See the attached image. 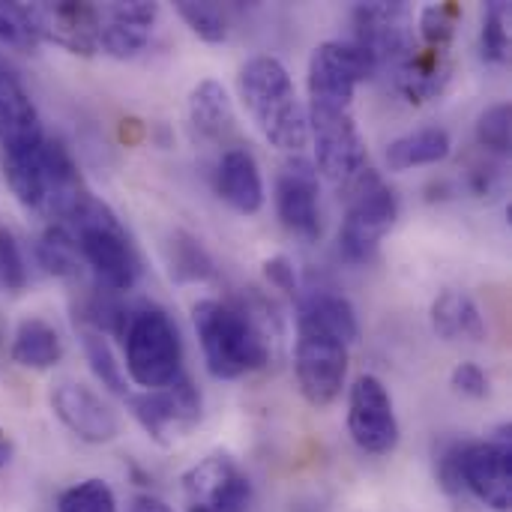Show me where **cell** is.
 <instances>
[{"mask_svg":"<svg viewBox=\"0 0 512 512\" xmlns=\"http://www.w3.org/2000/svg\"><path fill=\"white\" fill-rule=\"evenodd\" d=\"M432 330L447 339H468V342H483L486 339V321L480 315V306L474 303L471 294L465 291H444L432 303Z\"/></svg>","mask_w":512,"mask_h":512,"instance_id":"obj_22","label":"cell"},{"mask_svg":"<svg viewBox=\"0 0 512 512\" xmlns=\"http://www.w3.org/2000/svg\"><path fill=\"white\" fill-rule=\"evenodd\" d=\"M240 99L252 114L261 135L288 153H300L309 144V120L306 105L297 96V87L282 66V60L261 54L243 63L240 69Z\"/></svg>","mask_w":512,"mask_h":512,"instance_id":"obj_1","label":"cell"},{"mask_svg":"<svg viewBox=\"0 0 512 512\" xmlns=\"http://www.w3.org/2000/svg\"><path fill=\"white\" fill-rule=\"evenodd\" d=\"M264 273H267V279H270L279 291L300 297V282H297V270H294V261H291V258H285V255L270 258V261L264 264Z\"/></svg>","mask_w":512,"mask_h":512,"instance_id":"obj_38","label":"cell"},{"mask_svg":"<svg viewBox=\"0 0 512 512\" xmlns=\"http://www.w3.org/2000/svg\"><path fill=\"white\" fill-rule=\"evenodd\" d=\"M512 138V111L510 102H498L492 108H486L477 120V144L486 153L495 156H507L510 153Z\"/></svg>","mask_w":512,"mask_h":512,"instance_id":"obj_31","label":"cell"},{"mask_svg":"<svg viewBox=\"0 0 512 512\" xmlns=\"http://www.w3.org/2000/svg\"><path fill=\"white\" fill-rule=\"evenodd\" d=\"M81 348H84V357L90 363V372L99 378L102 387H108L111 393L117 396H126V375H123V366L117 363L111 345L105 342V336L96 330V327H81Z\"/></svg>","mask_w":512,"mask_h":512,"instance_id":"obj_29","label":"cell"},{"mask_svg":"<svg viewBox=\"0 0 512 512\" xmlns=\"http://www.w3.org/2000/svg\"><path fill=\"white\" fill-rule=\"evenodd\" d=\"M510 6L504 0H492L483 9V30H480V51L489 63H507L510 57Z\"/></svg>","mask_w":512,"mask_h":512,"instance_id":"obj_30","label":"cell"},{"mask_svg":"<svg viewBox=\"0 0 512 512\" xmlns=\"http://www.w3.org/2000/svg\"><path fill=\"white\" fill-rule=\"evenodd\" d=\"M156 15H159V6L147 0L99 6V51L117 60L135 57L147 45Z\"/></svg>","mask_w":512,"mask_h":512,"instance_id":"obj_17","label":"cell"},{"mask_svg":"<svg viewBox=\"0 0 512 512\" xmlns=\"http://www.w3.org/2000/svg\"><path fill=\"white\" fill-rule=\"evenodd\" d=\"M57 512H117V498L108 483L84 480L60 495Z\"/></svg>","mask_w":512,"mask_h":512,"instance_id":"obj_32","label":"cell"},{"mask_svg":"<svg viewBox=\"0 0 512 512\" xmlns=\"http://www.w3.org/2000/svg\"><path fill=\"white\" fill-rule=\"evenodd\" d=\"M42 138H45L42 120L30 93L24 90L21 78L0 60V147L3 153L33 147Z\"/></svg>","mask_w":512,"mask_h":512,"instance_id":"obj_18","label":"cell"},{"mask_svg":"<svg viewBox=\"0 0 512 512\" xmlns=\"http://www.w3.org/2000/svg\"><path fill=\"white\" fill-rule=\"evenodd\" d=\"M48 402H51L54 417L84 444H108L120 432L117 414L84 384L60 381L54 384Z\"/></svg>","mask_w":512,"mask_h":512,"instance_id":"obj_16","label":"cell"},{"mask_svg":"<svg viewBox=\"0 0 512 512\" xmlns=\"http://www.w3.org/2000/svg\"><path fill=\"white\" fill-rule=\"evenodd\" d=\"M180 483L186 512H258L249 477L225 453L201 459L183 474Z\"/></svg>","mask_w":512,"mask_h":512,"instance_id":"obj_10","label":"cell"},{"mask_svg":"<svg viewBox=\"0 0 512 512\" xmlns=\"http://www.w3.org/2000/svg\"><path fill=\"white\" fill-rule=\"evenodd\" d=\"M75 237L81 261L93 270L96 282L108 291H129L138 282L141 261L135 246L108 204L87 198L69 222H60Z\"/></svg>","mask_w":512,"mask_h":512,"instance_id":"obj_3","label":"cell"},{"mask_svg":"<svg viewBox=\"0 0 512 512\" xmlns=\"http://www.w3.org/2000/svg\"><path fill=\"white\" fill-rule=\"evenodd\" d=\"M168 267H171V276L177 282H204V279H210L216 273L210 252L201 246V240H195L186 231H177L171 237V243H168Z\"/></svg>","mask_w":512,"mask_h":512,"instance_id":"obj_27","label":"cell"},{"mask_svg":"<svg viewBox=\"0 0 512 512\" xmlns=\"http://www.w3.org/2000/svg\"><path fill=\"white\" fill-rule=\"evenodd\" d=\"M348 432L363 453L387 456L399 444V420L387 387L375 375H360L348 396Z\"/></svg>","mask_w":512,"mask_h":512,"instance_id":"obj_13","label":"cell"},{"mask_svg":"<svg viewBox=\"0 0 512 512\" xmlns=\"http://www.w3.org/2000/svg\"><path fill=\"white\" fill-rule=\"evenodd\" d=\"M216 192L240 216H255L264 207V180L255 156L246 147H228L216 165Z\"/></svg>","mask_w":512,"mask_h":512,"instance_id":"obj_19","label":"cell"},{"mask_svg":"<svg viewBox=\"0 0 512 512\" xmlns=\"http://www.w3.org/2000/svg\"><path fill=\"white\" fill-rule=\"evenodd\" d=\"M450 132L441 126H426L417 132H408L387 147V168L390 171H411L420 165H435L450 156Z\"/></svg>","mask_w":512,"mask_h":512,"instance_id":"obj_25","label":"cell"},{"mask_svg":"<svg viewBox=\"0 0 512 512\" xmlns=\"http://www.w3.org/2000/svg\"><path fill=\"white\" fill-rule=\"evenodd\" d=\"M45 141L48 135L24 150L3 153V174L24 210L42 213L45 210Z\"/></svg>","mask_w":512,"mask_h":512,"instance_id":"obj_21","label":"cell"},{"mask_svg":"<svg viewBox=\"0 0 512 512\" xmlns=\"http://www.w3.org/2000/svg\"><path fill=\"white\" fill-rule=\"evenodd\" d=\"M9 459H12V441L6 438V432L0 429V468H6L9 465Z\"/></svg>","mask_w":512,"mask_h":512,"instance_id":"obj_40","label":"cell"},{"mask_svg":"<svg viewBox=\"0 0 512 512\" xmlns=\"http://www.w3.org/2000/svg\"><path fill=\"white\" fill-rule=\"evenodd\" d=\"M129 512H174L165 501H159V498H153V495H138L135 501H132V507Z\"/></svg>","mask_w":512,"mask_h":512,"instance_id":"obj_39","label":"cell"},{"mask_svg":"<svg viewBox=\"0 0 512 512\" xmlns=\"http://www.w3.org/2000/svg\"><path fill=\"white\" fill-rule=\"evenodd\" d=\"M372 75L375 66L360 45L321 42L309 57V105H354L357 87Z\"/></svg>","mask_w":512,"mask_h":512,"instance_id":"obj_11","label":"cell"},{"mask_svg":"<svg viewBox=\"0 0 512 512\" xmlns=\"http://www.w3.org/2000/svg\"><path fill=\"white\" fill-rule=\"evenodd\" d=\"M453 72H456V66H453L450 51L417 45L414 54L393 75H396V87L405 93V99L414 105H423V102L438 99L450 87Z\"/></svg>","mask_w":512,"mask_h":512,"instance_id":"obj_20","label":"cell"},{"mask_svg":"<svg viewBox=\"0 0 512 512\" xmlns=\"http://www.w3.org/2000/svg\"><path fill=\"white\" fill-rule=\"evenodd\" d=\"M117 336L126 351V372L144 390H162L183 375V345L174 321L156 306L126 309Z\"/></svg>","mask_w":512,"mask_h":512,"instance_id":"obj_4","label":"cell"},{"mask_svg":"<svg viewBox=\"0 0 512 512\" xmlns=\"http://www.w3.org/2000/svg\"><path fill=\"white\" fill-rule=\"evenodd\" d=\"M354 45H360L375 72H396L420 45L414 36V15L408 3H360L354 9Z\"/></svg>","mask_w":512,"mask_h":512,"instance_id":"obj_9","label":"cell"},{"mask_svg":"<svg viewBox=\"0 0 512 512\" xmlns=\"http://www.w3.org/2000/svg\"><path fill=\"white\" fill-rule=\"evenodd\" d=\"M306 120L315 144V171L348 192L369 171L366 141L354 120V105H309Z\"/></svg>","mask_w":512,"mask_h":512,"instance_id":"obj_6","label":"cell"},{"mask_svg":"<svg viewBox=\"0 0 512 512\" xmlns=\"http://www.w3.org/2000/svg\"><path fill=\"white\" fill-rule=\"evenodd\" d=\"M30 282V270L24 261V252L9 228L0 225V291L3 294H21Z\"/></svg>","mask_w":512,"mask_h":512,"instance_id":"obj_36","label":"cell"},{"mask_svg":"<svg viewBox=\"0 0 512 512\" xmlns=\"http://www.w3.org/2000/svg\"><path fill=\"white\" fill-rule=\"evenodd\" d=\"M9 357L15 366L21 369H51L60 363L63 357V342L57 336V330L42 321V318H24L12 336V348H9Z\"/></svg>","mask_w":512,"mask_h":512,"instance_id":"obj_24","label":"cell"},{"mask_svg":"<svg viewBox=\"0 0 512 512\" xmlns=\"http://www.w3.org/2000/svg\"><path fill=\"white\" fill-rule=\"evenodd\" d=\"M126 402H129L132 417L141 423V429L156 444H165V447L174 438H183L201 420V396L186 375H180L162 390L132 393L126 396Z\"/></svg>","mask_w":512,"mask_h":512,"instance_id":"obj_12","label":"cell"},{"mask_svg":"<svg viewBox=\"0 0 512 512\" xmlns=\"http://www.w3.org/2000/svg\"><path fill=\"white\" fill-rule=\"evenodd\" d=\"M189 120H192V129L207 141H225L228 135H234L237 120H234V105L228 99V90L213 78L195 84L189 96Z\"/></svg>","mask_w":512,"mask_h":512,"instance_id":"obj_23","label":"cell"},{"mask_svg":"<svg viewBox=\"0 0 512 512\" xmlns=\"http://www.w3.org/2000/svg\"><path fill=\"white\" fill-rule=\"evenodd\" d=\"M294 372L303 399L312 408H330L345 387L348 375V342L315 321L297 318V351Z\"/></svg>","mask_w":512,"mask_h":512,"instance_id":"obj_8","label":"cell"},{"mask_svg":"<svg viewBox=\"0 0 512 512\" xmlns=\"http://www.w3.org/2000/svg\"><path fill=\"white\" fill-rule=\"evenodd\" d=\"M39 42L60 45L69 54L93 57L99 51L96 3H27Z\"/></svg>","mask_w":512,"mask_h":512,"instance_id":"obj_15","label":"cell"},{"mask_svg":"<svg viewBox=\"0 0 512 512\" xmlns=\"http://www.w3.org/2000/svg\"><path fill=\"white\" fill-rule=\"evenodd\" d=\"M450 384L456 393L468 399H486L489 396V375L477 363H459L450 375Z\"/></svg>","mask_w":512,"mask_h":512,"instance_id":"obj_37","label":"cell"},{"mask_svg":"<svg viewBox=\"0 0 512 512\" xmlns=\"http://www.w3.org/2000/svg\"><path fill=\"white\" fill-rule=\"evenodd\" d=\"M180 18L192 27V33L210 45H219L228 39V21L225 12L213 3H192V0H180L177 3Z\"/></svg>","mask_w":512,"mask_h":512,"instance_id":"obj_33","label":"cell"},{"mask_svg":"<svg viewBox=\"0 0 512 512\" xmlns=\"http://www.w3.org/2000/svg\"><path fill=\"white\" fill-rule=\"evenodd\" d=\"M36 258H39V264H42L51 276H75V273H78V264H81L75 237H72L69 228L60 225V222H51V225L45 228V234H42L39 243H36Z\"/></svg>","mask_w":512,"mask_h":512,"instance_id":"obj_28","label":"cell"},{"mask_svg":"<svg viewBox=\"0 0 512 512\" xmlns=\"http://www.w3.org/2000/svg\"><path fill=\"white\" fill-rule=\"evenodd\" d=\"M459 24V6L456 3H432L420 12V36L426 48H444L450 51L453 36Z\"/></svg>","mask_w":512,"mask_h":512,"instance_id":"obj_34","label":"cell"},{"mask_svg":"<svg viewBox=\"0 0 512 512\" xmlns=\"http://www.w3.org/2000/svg\"><path fill=\"white\" fill-rule=\"evenodd\" d=\"M297 318H306V321L321 324L324 330L342 336L348 345H354L357 336H360L354 306L342 294H333V291H309V294H300L297 297Z\"/></svg>","mask_w":512,"mask_h":512,"instance_id":"obj_26","label":"cell"},{"mask_svg":"<svg viewBox=\"0 0 512 512\" xmlns=\"http://www.w3.org/2000/svg\"><path fill=\"white\" fill-rule=\"evenodd\" d=\"M441 483L447 492L468 489L480 504L495 512L512 507V450L510 432L501 429L489 441L450 444L438 465Z\"/></svg>","mask_w":512,"mask_h":512,"instance_id":"obj_5","label":"cell"},{"mask_svg":"<svg viewBox=\"0 0 512 512\" xmlns=\"http://www.w3.org/2000/svg\"><path fill=\"white\" fill-rule=\"evenodd\" d=\"M348 192L351 195L339 231V252L351 264H366L399 219V195L372 168Z\"/></svg>","mask_w":512,"mask_h":512,"instance_id":"obj_7","label":"cell"},{"mask_svg":"<svg viewBox=\"0 0 512 512\" xmlns=\"http://www.w3.org/2000/svg\"><path fill=\"white\" fill-rule=\"evenodd\" d=\"M276 213L288 234L312 243L321 237V180L309 159L291 156L276 177Z\"/></svg>","mask_w":512,"mask_h":512,"instance_id":"obj_14","label":"cell"},{"mask_svg":"<svg viewBox=\"0 0 512 512\" xmlns=\"http://www.w3.org/2000/svg\"><path fill=\"white\" fill-rule=\"evenodd\" d=\"M0 45L15 51H36L39 36L33 30L27 3H0Z\"/></svg>","mask_w":512,"mask_h":512,"instance_id":"obj_35","label":"cell"},{"mask_svg":"<svg viewBox=\"0 0 512 512\" xmlns=\"http://www.w3.org/2000/svg\"><path fill=\"white\" fill-rule=\"evenodd\" d=\"M195 333L204 351L207 372L219 381L243 378L267 366L270 351L258 324L240 306L222 300H201L192 309Z\"/></svg>","mask_w":512,"mask_h":512,"instance_id":"obj_2","label":"cell"}]
</instances>
